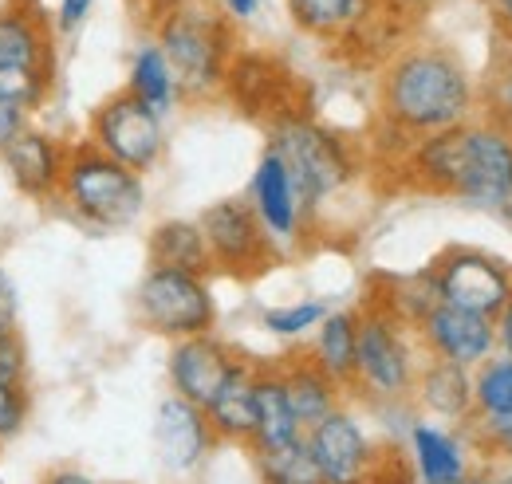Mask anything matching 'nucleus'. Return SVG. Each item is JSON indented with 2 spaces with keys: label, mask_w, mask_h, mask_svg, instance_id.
Listing matches in <instances>:
<instances>
[{
  "label": "nucleus",
  "mask_w": 512,
  "mask_h": 484,
  "mask_svg": "<svg viewBox=\"0 0 512 484\" xmlns=\"http://www.w3.org/2000/svg\"><path fill=\"white\" fill-rule=\"evenodd\" d=\"M406 178L426 193H446L477 209L512 201V130L493 119H469L406 146Z\"/></svg>",
  "instance_id": "f257e3e1"
},
{
  "label": "nucleus",
  "mask_w": 512,
  "mask_h": 484,
  "mask_svg": "<svg viewBox=\"0 0 512 484\" xmlns=\"http://www.w3.org/2000/svg\"><path fill=\"white\" fill-rule=\"evenodd\" d=\"M379 111L386 126L410 146L473 119L477 87L453 52L438 44H414L386 63L379 79Z\"/></svg>",
  "instance_id": "f03ea898"
},
{
  "label": "nucleus",
  "mask_w": 512,
  "mask_h": 484,
  "mask_svg": "<svg viewBox=\"0 0 512 484\" xmlns=\"http://www.w3.org/2000/svg\"><path fill=\"white\" fill-rule=\"evenodd\" d=\"M56 201L95 233H123L146 213V182L115 158L99 154L87 138L71 142Z\"/></svg>",
  "instance_id": "7ed1b4c3"
},
{
  "label": "nucleus",
  "mask_w": 512,
  "mask_h": 484,
  "mask_svg": "<svg viewBox=\"0 0 512 484\" xmlns=\"http://www.w3.org/2000/svg\"><path fill=\"white\" fill-rule=\"evenodd\" d=\"M268 134H272L268 150L288 166L304 213H316L323 201H331L359 170L351 142L343 134H335L331 126L308 119L304 111L272 122Z\"/></svg>",
  "instance_id": "20e7f679"
},
{
  "label": "nucleus",
  "mask_w": 512,
  "mask_h": 484,
  "mask_svg": "<svg viewBox=\"0 0 512 484\" xmlns=\"http://www.w3.org/2000/svg\"><path fill=\"white\" fill-rule=\"evenodd\" d=\"M158 48L170 63L182 99H205L213 91H221L225 83V67L237 56V36L233 24L221 12L182 4L178 12H170L158 28Z\"/></svg>",
  "instance_id": "39448f33"
},
{
  "label": "nucleus",
  "mask_w": 512,
  "mask_h": 484,
  "mask_svg": "<svg viewBox=\"0 0 512 484\" xmlns=\"http://www.w3.org/2000/svg\"><path fill=\"white\" fill-rule=\"evenodd\" d=\"M418 335L406 327L379 296L359 311V343H355V386L371 402H406L418 378Z\"/></svg>",
  "instance_id": "423d86ee"
},
{
  "label": "nucleus",
  "mask_w": 512,
  "mask_h": 484,
  "mask_svg": "<svg viewBox=\"0 0 512 484\" xmlns=\"http://www.w3.org/2000/svg\"><path fill=\"white\" fill-rule=\"evenodd\" d=\"M134 315L146 331H154L170 343L209 335L217 327V303L209 292V276L150 264L134 292Z\"/></svg>",
  "instance_id": "0eeeda50"
},
{
  "label": "nucleus",
  "mask_w": 512,
  "mask_h": 484,
  "mask_svg": "<svg viewBox=\"0 0 512 484\" xmlns=\"http://www.w3.org/2000/svg\"><path fill=\"white\" fill-rule=\"evenodd\" d=\"M87 142L99 154L115 158L119 166L146 178L166 154V126H162V115H154L142 99H134L123 87L91 111Z\"/></svg>",
  "instance_id": "6e6552de"
},
{
  "label": "nucleus",
  "mask_w": 512,
  "mask_h": 484,
  "mask_svg": "<svg viewBox=\"0 0 512 484\" xmlns=\"http://www.w3.org/2000/svg\"><path fill=\"white\" fill-rule=\"evenodd\" d=\"M197 229L205 237L209 260H213L217 272L260 276L264 268H272L280 260V244L264 233L253 205L241 201V197H221V201L205 205L201 217H197Z\"/></svg>",
  "instance_id": "1a4fd4ad"
},
{
  "label": "nucleus",
  "mask_w": 512,
  "mask_h": 484,
  "mask_svg": "<svg viewBox=\"0 0 512 484\" xmlns=\"http://www.w3.org/2000/svg\"><path fill=\"white\" fill-rule=\"evenodd\" d=\"M438 300L497 319L512 296V268L481 248H446L430 268Z\"/></svg>",
  "instance_id": "9d476101"
},
{
  "label": "nucleus",
  "mask_w": 512,
  "mask_h": 484,
  "mask_svg": "<svg viewBox=\"0 0 512 484\" xmlns=\"http://www.w3.org/2000/svg\"><path fill=\"white\" fill-rule=\"evenodd\" d=\"M304 445L320 469L323 484H375L383 473V457L367 437L363 422L339 406L320 425L304 433Z\"/></svg>",
  "instance_id": "9b49d317"
},
{
  "label": "nucleus",
  "mask_w": 512,
  "mask_h": 484,
  "mask_svg": "<svg viewBox=\"0 0 512 484\" xmlns=\"http://www.w3.org/2000/svg\"><path fill=\"white\" fill-rule=\"evenodd\" d=\"M221 91L233 99V107L241 115L268 122V126L288 119V115H300V107H296V95H300L296 75L276 56H264V52H237L225 67Z\"/></svg>",
  "instance_id": "f8f14e48"
},
{
  "label": "nucleus",
  "mask_w": 512,
  "mask_h": 484,
  "mask_svg": "<svg viewBox=\"0 0 512 484\" xmlns=\"http://www.w3.org/2000/svg\"><path fill=\"white\" fill-rule=\"evenodd\" d=\"M414 335L430 359L465 366V370L485 363L497 351V323L489 315H477V311H465L453 303H434L422 315V323L414 327Z\"/></svg>",
  "instance_id": "ddd939ff"
},
{
  "label": "nucleus",
  "mask_w": 512,
  "mask_h": 484,
  "mask_svg": "<svg viewBox=\"0 0 512 484\" xmlns=\"http://www.w3.org/2000/svg\"><path fill=\"white\" fill-rule=\"evenodd\" d=\"M0 71L56 83V24L40 0L0 4Z\"/></svg>",
  "instance_id": "4468645a"
},
{
  "label": "nucleus",
  "mask_w": 512,
  "mask_h": 484,
  "mask_svg": "<svg viewBox=\"0 0 512 484\" xmlns=\"http://www.w3.org/2000/svg\"><path fill=\"white\" fill-rule=\"evenodd\" d=\"M241 359H245V355H237V351H233L225 339H217L213 331H209V335H193V339H178V343L170 347V359H166L170 394H178V398H186V402L205 410Z\"/></svg>",
  "instance_id": "2eb2a0df"
},
{
  "label": "nucleus",
  "mask_w": 512,
  "mask_h": 484,
  "mask_svg": "<svg viewBox=\"0 0 512 484\" xmlns=\"http://www.w3.org/2000/svg\"><path fill=\"white\" fill-rule=\"evenodd\" d=\"M217 437L209 429V418L201 406H193L178 394H166L158 402V414H154V449H158V461L162 469L186 477L197 473L205 465V457L213 453Z\"/></svg>",
  "instance_id": "dca6fc26"
},
{
  "label": "nucleus",
  "mask_w": 512,
  "mask_h": 484,
  "mask_svg": "<svg viewBox=\"0 0 512 484\" xmlns=\"http://www.w3.org/2000/svg\"><path fill=\"white\" fill-rule=\"evenodd\" d=\"M67 150H71V142H60V134L28 126L16 134L12 146L0 150V162H4L8 182L16 185V193H24L28 201H56Z\"/></svg>",
  "instance_id": "f3484780"
},
{
  "label": "nucleus",
  "mask_w": 512,
  "mask_h": 484,
  "mask_svg": "<svg viewBox=\"0 0 512 484\" xmlns=\"http://www.w3.org/2000/svg\"><path fill=\"white\" fill-rule=\"evenodd\" d=\"M256 221L264 225V233L276 244H292L300 241V225H304V205H300V193L292 185V174L288 166L264 150V158L256 162L253 182H249V197Z\"/></svg>",
  "instance_id": "a211bd4d"
},
{
  "label": "nucleus",
  "mask_w": 512,
  "mask_h": 484,
  "mask_svg": "<svg viewBox=\"0 0 512 484\" xmlns=\"http://www.w3.org/2000/svg\"><path fill=\"white\" fill-rule=\"evenodd\" d=\"M406 441H410V465L418 484H461L473 473L465 441L449 433L446 425L414 422Z\"/></svg>",
  "instance_id": "6ab92c4d"
},
{
  "label": "nucleus",
  "mask_w": 512,
  "mask_h": 484,
  "mask_svg": "<svg viewBox=\"0 0 512 484\" xmlns=\"http://www.w3.org/2000/svg\"><path fill=\"white\" fill-rule=\"evenodd\" d=\"M253 386H256V433L253 441H249V449L253 453H276V449H288V445L304 441V429L296 422L292 402H288V390H284L280 363L276 366L256 363Z\"/></svg>",
  "instance_id": "aec40b11"
},
{
  "label": "nucleus",
  "mask_w": 512,
  "mask_h": 484,
  "mask_svg": "<svg viewBox=\"0 0 512 484\" xmlns=\"http://www.w3.org/2000/svg\"><path fill=\"white\" fill-rule=\"evenodd\" d=\"M256 363L241 359L233 366V374L225 378V386L213 394V402L205 406V418L217 441L229 445H249L256 433V386H253Z\"/></svg>",
  "instance_id": "412c9836"
},
{
  "label": "nucleus",
  "mask_w": 512,
  "mask_h": 484,
  "mask_svg": "<svg viewBox=\"0 0 512 484\" xmlns=\"http://www.w3.org/2000/svg\"><path fill=\"white\" fill-rule=\"evenodd\" d=\"M284 374V390H288V402H292V414L300 429L308 433L312 425H320L331 410L343 406V386L331 382L320 366L312 363V355H292L280 363Z\"/></svg>",
  "instance_id": "4be33fe9"
},
{
  "label": "nucleus",
  "mask_w": 512,
  "mask_h": 484,
  "mask_svg": "<svg viewBox=\"0 0 512 484\" xmlns=\"http://www.w3.org/2000/svg\"><path fill=\"white\" fill-rule=\"evenodd\" d=\"M414 398L426 414H434L442 422H465L473 414V378L465 366L426 359L414 378Z\"/></svg>",
  "instance_id": "5701e85b"
},
{
  "label": "nucleus",
  "mask_w": 512,
  "mask_h": 484,
  "mask_svg": "<svg viewBox=\"0 0 512 484\" xmlns=\"http://www.w3.org/2000/svg\"><path fill=\"white\" fill-rule=\"evenodd\" d=\"M355 343H359V311H327L312 339V363L343 390L355 386Z\"/></svg>",
  "instance_id": "b1692460"
},
{
  "label": "nucleus",
  "mask_w": 512,
  "mask_h": 484,
  "mask_svg": "<svg viewBox=\"0 0 512 484\" xmlns=\"http://www.w3.org/2000/svg\"><path fill=\"white\" fill-rule=\"evenodd\" d=\"M146 252H150L154 268H178V272H193V276H209L213 272L205 237H201L197 221H186V217L158 221L150 241H146Z\"/></svg>",
  "instance_id": "393cba45"
},
{
  "label": "nucleus",
  "mask_w": 512,
  "mask_h": 484,
  "mask_svg": "<svg viewBox=\"0 0 512 484\" xmlns=\"http://www.w3.org/2000/svg\"><path fill=\"white\" fill-rule=\"evenodd\" d=\"M375 8L379 0H288L296 28L320 40H347Z\"/></svg>",
  "instance_id": "a878e982"
},
{
  "label": "nucleus",
  "mask_w": 512,
  "mask_h": 484,
  "mask_svg": "<svg viewBox=\"0 0 512 484\" xmlns=\"http://www.w3.org/2000/svg\"><path fill=\"white\" fill-rule=\"evenodd\" d=\"M127 91L134 99H142L154 115H170V111L178 107L182 91H178V79H174V71H170V63H166L158 44H142V48L134 52L130 75H127Z\"/></svg>",
  "instance_id": "bb28decb"
},
{
  "label": "nucleus",
  "mask_w": 512,
  "mask_h": 484,
  "mask_svg": "<svg viewBox=\"0 0 512 484\" xmlns=\"http://www.w3.org/2000/svg\"><path fill=\"white\" fill-rule=\"evenodd\" d=\"M473 414L477 418H512V355H489L473 366Z\"/></svg>",
  "instance_id": "cd10ccee"
},
{
  "label": "nucleus",
  "mask_w": 512,
  "mask_h": 484,
  "mask_svg": "<svg viewBox=\"0 0 512 484\" xmlns=\"http://www.w3.org/2000/svg\"><path fill=\"white\" fill-rule=\"evenodd\" d=\"M253 465L260 484H323L320 469H316L304 441H296L288 449H276V453H253Z\"/></svg>",
  "instance_id": "c85d7f7f"
},
{
  "label": "nucleus",
  "mask_w": 512,
  "mask_h": 484,
  "mask_svg": "<svg viewBox=\"0 0 512 484\" xmlns=\"http://www.w3.org/2000/svg\"><path fill=\"white\" fill-rule=\"evenodd\" d=\"M327 311H331V307L323 300H296V303L268 307V311L260 315V323H264V331H272V335H280V339H304V335H312V331L320 327Z\"/></svg>",
  "instance_id": "c756f323"
},
{
  "label": "nucleus",
  "mask_w": 512,
  "mask_h": 484,
  "mask_svg": "<svg viewBox=\"0 0 512 484\" xmlns=\"http://www.w3.org/2000/svg\"><path fill=\"white\" fill-rule=\"evenodd\" d=\"M28 414H32L28 382H4L0 378V445L20 437V429L28 425Z\"/></svg>",
  "instance_id": "7c9ffc66"
},
{
  "label": "nucleus",
  "mask_w": 512,
  "mask_h": 484,
  "mask_svg": "<svg viewBox=\"0 0 512 484\" xmlns=\"http://www.w3.org/2000/svg\"><path fill=\"white\" fill-rule=\"evenodd\" d=\"M485 119L501 122L505 130H512V52L493 67L489 83H485Z\"/></svg>",
  "instance_id": "2f4dec72"
},
{
  "label": "nucleus",
  "mask_w": 512,
  "mask_h": 484,
  "mask_svg": "<svg viewBox=\"0 0 512 484\" xmlns=\"http://www.w3.org/2000/svg\"><path fill=\"white\" fill-rule=\"evenodd\" d=\"M0 378L4 382H28V351H24L20 331L0 339Z\"/></svg>",
  "instance_id": "473e14b6"
},
{
  "label": "nucleus",
  "mask_w": 512,
  "mask_h": 484,
  "mask_svg": "<svg viewBox=\"0 0 512 484\" xmlns=\"http://www.w3.org/2000/svg\"><path fill=\"white\" fill-rule=\"evenodd\" d=\"M91 8H95V0H60V4H56V16H52L56 36H75V32L87 24Z\"/></svg>",
  "instance_id": "72a5a7b5"
},
{
  "label": "nucleus",
  "mask_w": 512,
  "mask_h": 484,
  "mask_svg": "<svg viewBox=\"0 0 512 484\" xmlns=\"http://www.w3.org/2000/svg\"><path fill=\"white\" fill-rule=\"evenodd\" d=\"M16 323H20V288L0 268V339L4 335H16Z\"/></svg>",
  "instance_id": "f704fd0d"
},
{
  "label": "nucleus",
  "mask_w": 512,
  "mask_h": 484,
  "mask_svg": "<svg viewBox=\"0 0 512 484\" xmlns=\"http://www.w3.org/2000/svg\"><path fill=\"white\" fill-rule=\"evenodd\" d=\"M28 126H32V115H24L20 107L0 103V150H4V146H12V142H16V134H20V130H28Z\"/></svg>",
  "instance_id": "c9c22d12"
},
{
  "label": "nucleus",
  "mask_w": 512,
  "mask_h": 484,
  "mask_svg": "<svg viewBox=\"0 0 512 484\" xmlns=\"http://www.w3.org/2000/svg\"><path fill=\"white\" fill-rule=\"evenodd\" d=\"M260 12V0H221V16L229 24H245Z\"/></svg>",
  "instance_id": "e433bc0d"
},
{
  "label": "nucleus",
  "mask_w": 512,
  "mask_h": 484,
  "mask_svg": "<svg viewBox=\"0 0 512 484\" xmlns=\"http://www.w3.org/2000/svg\"><path fill=\"white\" fill-rule=\"evenodd\" d=\"M493 323H497V347H501L505 355H512V296H509V303L501 307V315H497Z\"/></svg>",
  "instance_id": "4c0bfd02"
},
{
  "label": "nucleus",
  "mask_w": 512,
  "mask_h": 484,
  "mask_svg": "<svg viewBox=\"0 0 512 484\" xmlns=\"http://www.w3.org/2000/svg\"><path fill=\"white\" fill-rule=\"evenodd\" d=\"M44 484H99L95 477H87V473H79V469H56V473H48Z\"/></svg>",
  "instance_id": "58836bf2"
},
{
  "label": "nucleus",
  "mask_w": 512,
  "mask_h": 484,
  "mask_svg": "<svg viewBox=\"0 0 512 484\" xmlns=\"http://www.w3.org/2000/svg\"><path fill=\"white\" fill-rule=\"evenodd\" d=\"M489 8H493V16H497L501 32L512 40V0H489Z\"/></svg>",
  "instance_id": "ea45409f"
},
{
  "label": "nucleus",
  "mask_w": 512,
  "mask_h": 484,
  "mask_svg": "<svg viewBox=\"0 0 512 484\" xmlns=\"http://www.w3.org/2000/svg\"><path fill=\"white\" fill-rule=\"evenodd\" d=\"M501 217H505V221L512 225V201H505V205H501Z\"/></svg>",
  "instance_id": "a19ab883"
},
{
  "label": "nucleus",
  "mask_w": 512,
  "mask_h": 484,
  "mask_svg": "<svg viewBox=\"0 0 512 484\" xmlns=\"http://www.w3.org/2000/svg\"><path fill=\"white\" fill-rule=\"evenodd\" d=\"M493 484H512V473H497V477H493Z\"/></svg>",
  "instance_id": "79ce46f5"
}]
</instances>
